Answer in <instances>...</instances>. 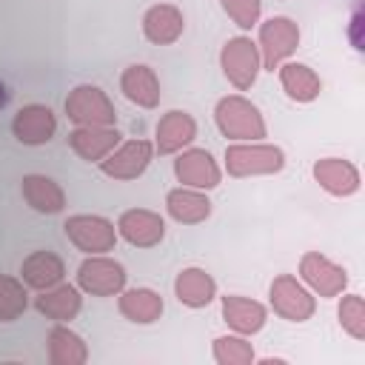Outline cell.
<instances>
[{"label":"cell","mask_w":365,"mask_h":365,"mask_svg":"<svg viewBox=\"0 0 365 365\" xmlns=\"http://www.w3.org/2000/svg\"><path fill=\"white\" fill-rule=\"evenodd\" d=\"M214 123L222 131V137H228L234 143H259L268 134L259 108L251 100H245L242 94L222 97L214 108Z\"/></svg>","instance_id":"6da1fadb"},{"label":"cell","mask_w":365,"mask_h":365,"mask_svg":"<svg viewBox=\"0 0 365 365\" xmlns=\"http://www.w3.org/2000/svg\"><path fill=\"white\" fill-rule=\"evenodd\" d=\"M285 165V151L268 143H234L225 148V171L231 177L277 174Z\"/></svg>","instance_id":"7a4b0ae2"},{"label":"cell","mask_w":365,"mask_h":365,"mask_svg":"<svg viewBox=\"0 0 365 365\" xmlns=\"http://www.w3.org/2000/svg\"><path fill=\"white\" fill-rule=\"evenodd\" d=\"M66 117L74 125H117V108L111 97L91 83L74 86L66 97Z\"/></svg>","instance_id":"3957f363"},{"label":"cell","mask_w":365,"mask_h":365,"mask_svg":"<svg viewBox=\"0 0 365 365\" xmlns=\"http://www.w3.org/2000/svg\"><path fill=\"white\" fill-rule=\"evenodd\" d=\"M299 46V26L291 17H268L265 23H259V37H257V48H259V60L262 68L274 71L279 63H285Z\"/></svg>","instance_id":"277c9868"},{"label":"cell","mask_w":365,"mask_h":365,"mask_svg":"<svg viewBox=\"0 0 365 365\" xmlns=\"http://www.w3.org/2000/svg\"><path fill=\"white\" fill-rule=\"evenodd\" d=\"M220 66H222V74L225 80L237 88V91H248L262 68V60H259V48L251 37H231L222 51H220Z\"/></svg>","instance_id":"5b68a950"},{"label":"cell","mask_w":365,"mask_h":365,"mask_svg":"<svg viewBox=\"0 0 365 365\" xmlns=\"http://www.w3.org/2000/svg\"><path fill=\"white\" fill-rule=\"evenodd\" d=\"M68 242L83 254H108L117 245V228L100 214H74L66 220Z\"/></svg>","instance_id":"8992f818"},{"label":"cell","mask_w":365,"mask_h":365,"mask_svg":"<svg viewBox=\"0 0 365 365\" xmlns=\"http://www.w3.org/2000/svg\"><path fill=\"white\" fill-rule=\"evenodd\" d=\"M77 288L91 297H117L125 288V268L106 254H88L77 268Z\"/></svg>","instance_id":"52a82bcc"},{"label":"cell","mask_w":365,"mask_h":365,"mask_svg":"<svg viewBox=\"0 0 365 365\" xmlns=\"http://www.w3.org/2000/svg\"><path fill=\"white\" fill-rule=\"evenodd\" d=\"M268 297H271V308L277 317L288 319V322H305L314 317L317 311V299L314 294L291 274H279L274 277L271 288H268Z\"/></svg>","instance_id":"ba28073f"},{"label":"cell","mask_w":365,"mask_h":365,"mask_svg":"<svg viewBox=\"0 0 365 365\" xmlns=\"http://www.w3.org/2000/svg\"><path fill=\"white\" fill-rule=\"evenodd\" d=\"M299 277L305 282L308 291L319 294V297H339L348 285V271L342 265H336L334 259H328L319 251H308L299 259Z\"/></svg>","instance_id":"9c48e42d"},{"label":"cell","mask_w":365,"mask_h":365,"mask_svg":"<svg viewBox=\"0 0 365 365\" xmlns=\"http://www.w3.org/2000/svg\"><path fill=\"white\" fill-rule=\"evenodd\" d=\"M154 157V143L148 140H128L120 143L108 157L100 160V171L111 180H137Z\"/></svg>","instance_id":"30bf717a"},{"label":"cell","mask_w":365,"mask_h":365,"mask_svg":"<svg viewBox=\"0 0 365 365\" xmlns=\"http://www.w3.org/2000/svg\"><path fill=\"white\" fill-rule=\"evenodd\" d=\"M174 177L185 185V188H197V191H211L220 185L222 171L217 165V160L211 157V151L205 148H188L180 151L174 160Z\"/></svg>","instance_id":"8fae6325"},{"label":"cell","mask_w":365,"mask_h":365,"mask_svg":"<svg viewBox=\"0 0 365 365\" xmlns=\"http://www.w3.org/2000/svg\"><path fill=\"white\" fill-rule=\"evenodd\" d=\"M117 237L134 248H154L165 237V220L148 208H128L117 217Z\"/></svg>","instance_id":"7c38bea8"},{"label":"cell","mask_w":365,"mask_h":365,"mask_svg":"<svg viewBox=\"0 0 365 365\" xmlns=\"http://www.w3.org/2000/svg\"><path fill=\"white\" fill-rule=\"evenodd\" d=\"M57 131V117L48 106L43 103H29L23 106L14 120H11V134L23 145H46Z\"/></svg>","instance_id":"4fadbf2b"},{"label":"cell","mask_w":365,"mask_h":365,"mask_svg":"<svg viewBox=\"0 0 365 365\" xmlns=\"http://www.w3.org/2000/svg\"><path fill=\"white\" fill-rule=\"evenodd\" d=\"M120 137L123 134L117 131V125H77L68 134V145L80 160L100 163L120 145Z\"/></svg>","instance_id":"5bb4252c"},{"label":"cell","mask_w":365,"mask_h":365,"mask_svg":"<svg viewBox=\"0 0 365 365\" xmlns=\"http://www.w3.org/2000/svg\"><path fill=\"white\" fill-rule=\"evenodd\" d=\"M314 180L334 197H351L359 191V168L342 157H322L311 168Z\"/></svg>","instance_id":"9a60e30c"},{"label":"cell","mask_w":365,"mask_h":365,"mask_svg":"<svg viewBox=\"0 0 365 365\" xmlns=\"http://www.w3.org/2000/svg\"><path fill=\"white\" fill-rule=\"evenodd\" d=\"M185 31V17L177 6L171 3H157L151 9H145L143 14V34L148 43L154 46H171L182 37Z\"/></svg>","instance_id":"2e32d148"},{"label":"cell","mask_w":365,"mask_h":365,"mask_svg":"<svg viewBox=\"0 0 365 365\" xmlns=\"http://www.w3.org/2000/svg\"><path fill=\"white\" fill-rule=\"evenodd\" d=\"M222 319L234 334L251 336L257 331L265 328L268 319V308L251 297H240V294H228L222 297Z\"/></svg>","instance_id":"e0dca14e"},{"label":"cell","mask_w":365,"mask_h":365,"mask_svg":"<svg viewBox=\"0 0 365 365\" xmlns=\"http://www.w3.org/2000/svg\"><path fill=\"white\" fill-rule=\"evenodd\" d=\"M197 137V123L188 111L171 108L160 117L157 123V140H154V151L160 154H177L185 145H191V140Z\"/></svg>","instance_id":"ac0fdd59"},{"label":"cell","mask_w":365,"mask_h":365,"mask_svg":"<svg viewBox=\"0 0 365 365\" xmlns=\"http://www.w3.org/2000/svg\"><path fill=\"white\" fill-rule=\"evenodd\" d=\"M63 277H66V262L54 251H31L20 265V279L26 282V288L34 291H48L60 285Z\"/></svg>","instance_id":"d6986e66"},{"label":"cell","mask_w":365,"mask_h":365,"mask_svg":"<svg viewBox=\"0 0 365 365\" xmlns=\"http://www.w3.org/2000/svg\"><path fill=\"white\" fill-rule=\"evenodd\" d=\"M120 91L125 94L128 103L140 108H157L160 106V80L151 66L134 63L120 74Z\"/></svg>","instance_id":"ffe728a7"},{"label":"cell","mask_w":365,"mask_h":365,"mask_svg":"<svg viewBox=\"0 0 365 365\" xmlns=\"http://www.w3.org/2000/svg\"><path fill=\"white\" fill-rule=\"evenodd\" d=\"M20 191L29 208H34L37 214H60L66 208V191L60 188L57 180L46 174H26L20 182Z\"/></svg>","instance_id":"44dd1931"},{"label":"cell","mask_w":365,"mask_h":365,"mask_svg":"<svg viewBox=\"0 0 365 365\" xmlns=\"http://www.w3.org/2000/svg\"><path fill=\"white\" fill-rule=\"evenodd\" d=\"M277 71H279L282 91H285L294 103H314V100L319 97L322 80H319V74H317L311 66L288 60V63H279Z\"/></svg>","instance_id":"7402d4cb"},{"label":"cell","mask_w":365,"mask_h":365,"mask_svg":"<svg viewBox=\"0 0 365 365\" xmlns=\"http://www.w3.org/2000/svg\"><path fill=\"white\" fill-rule=\"evenodd\" d=\"M165 211L171 220H177L180 225H197L202 220L211 217V200L205 197V191H197V188H174L168 191L165 197Z\"/></svg>","instance_id":"603a6c76"},{"label":"cell","mask_w":365,"mask_h":365,"mask_svg":"<svg viewBox=\"0 0 365 365\" xmlns=\"http://www.w3.org/2000/svg\"><path fill=\"white\" fill-rule=\"evenodd\" d=\"M34 308L51 322H71L83 308V297H80V288L60 282L48 291H40V297L34 299Z\"/></svg>","instance_id":"cb8c5ba5"},{"label":"cell","mask_w":365,"mask_h":365,"mask_svg":"<svg viewBox=\"0 0 365 365\" xmlns=\"http://www.w3.org/2000/svg\"><path fill=\"white\" fill-rule=\"evenodd\" d=\"M117 297L120 314L134 325H151L163 317V297L154 288H123Z\"/></svg>","instance_id":"d4e9b609"},{"label":"cell","mask_w":365,"mask_h":365,"mask_svg":"<svg viewBox=\"0 0 365 365\" xmlns=\"http://www.w3.org/2000/svg\"><path fill=\"white\" fill-rule=\"evenodd\" d=\"M174 297L188 308H205L217 297V282L202 268H182L174 279Z\"/></svg>","instance_id":"484cf974"},{"label":"cell","mask_w":365,"mask_h":365,"mask_svg":"<svg viewBox=\"0 0 365 365\" xmlns=\"http://www.w3.org/2000/svg\"><path fill=\"white\" fill-rule=\"evenodd\" d=\"M48 362L51 365H86L88 359V348L83 342L80 334H74L71 328H66V322H57L48 331Z\"/></svg>","instance_id":"4316f807"},{"label":"cell","mask_w":365,"mask_h":365,"mask_svg":"<svg viewBox=\"0 0 365 365\" xmlns=\"http://www.w3.org/2000/svg\"><path fill=\"white\" fill-rule=\"evenodd\" d=\"M214 359L220 365H251L254 362V348L242 334H225L214 339Z\"/></svg>","instance_id":"83f0119b"},{"label":"cell","mask_w":365,"mask_h":365,"mask_svg":"<svg viewBox=\"0 0 365 365\" xmlns=\"http://www.w3.org/2000/svg\"><path fill=\"white\" fill-rule=\"evenodd\" d=\"M29 305L26 282L0 274V322H14Z\"/></svg>","instance_id":"f1b7e54d"},{"label":"cell","mask_w":365,"mask_h":365,"mask_svg":"<svg viewBox=\"0 0 365 365\" xmlns=\"http://www.w3.org/2000/svg\"><path fill=\"white\" fill-rule=\"evenodd\" d=\"M336 317H339V325H342L356 342L365 339V299H362L359 294H345V297L339 299Z\"/></svg>","instance_id":"f546056e"},{"label":"cell","mask_w":365,"mask_h":365,"mask_svg":"<svg viewBox=\"0 0 365 365\" xmlns=\"http://www.w3.org/2000/svg\"><path fill=\"white\" fill-rule=\"evenodd\" d=\"M220 6L242 31L254 29L262 14V0H220Z\"/></svg>","instance_id":"4dcf8cb0"},{"label":"cell","mask_w":365,"mask_h":365,"mask_svg":"<svg viewBox=\"0 0 365 365\" xmlns=\"http://www.w3.org/2000/svg\"><path fill=\"white\" fill-rule=\"evenodd\" d=\"M6 103H9V91H6V86L0 83V108H3Z\"/></svg>","instance_id":"1f68e13d"}]
</instances>
